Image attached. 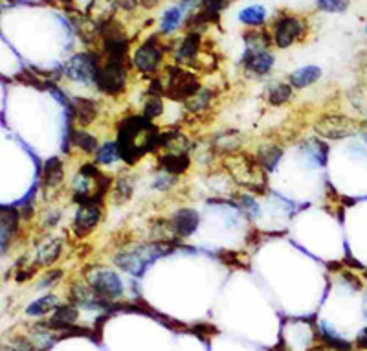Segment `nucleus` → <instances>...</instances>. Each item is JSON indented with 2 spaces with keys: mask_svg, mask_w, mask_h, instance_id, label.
Masks as SVG:
<instances>
[{
  "mask_svg": "<svg viewBox=\"0 0 367 351\" xmlns=\"http://www.w3.org/2000/svg\"><path fill=\"white\" fill-rule=\"evenodd\" d=\"M163 112V103L162 98L156 94H149L143 100V116H145L147 120H154L158 116Z\"/></svg>",
  "mask_w": 367,
  "mask_h": 351,
  "instance_id": "obj_37",
  "label": "nucleus"
},
{
  "mask_svg": "<svg viewBox=\"0 0 367 351\" xmlns=\"http://www.w3.org/2000/svg\"><path fill=\"white\" fill-rule=\"evenodd\" d=\"M158 166L165 173L179 177V175L188 171L189 166H191V158H189L188 153H165L163 157L158 158Z\"/></svg>",
  "mask_w": 367,
  "mask_h": 351,
  "instance_id": "obj_14",
  "label": "nucleus"
},
{
  "mask_svg": "<svg viewBox=\"0 0 367 351\" xmlns=\"http://www.w3.org/2000/svg\"><path fill=\"white\" fill-rule=\"evenodd\" d=\"M364 276H366V280H367V268H364Z\"/></svg>",
  "mask_w": 367,
  "mask_h": 351,
  "instance_id": "obj_54",
  "label": "nucleus"
},
{
  "mask_svg": "<svg viewBox=\"0 0 367 351\" xmlns=\"http://www.w3.org/2000/svg\"><path fill=\"white\" fill-rule=\"evenodd\" d=\"M84 278H87V283L98 294L100 300L114 302L123 294V283H121L120 276L114 271H110V268L101 267V265H92V267L87 268Z\"/></svg>",
  "mask_w": 367,
  "mask_h": 351,
  "instance_id": "obj_4",
  "label": "nucleus"
},
{
  "mask_svg": "<svg viewBox=\"0 0 367 351\" xmlns=\"http://www.w3.org/2000/svg\"><path fill=\"white\" fill-rule=\"evenodd\" d=\"M37 268H28V271H21V273L17 274V282L22 283V282H28L30 278H33V274H35Z\"/></svg>",
  "mask_w": 367,
  "mask_h": 351,
  "instance_id": "obj_45",
  "label": "nucleus"
},
{
  "mask_svg": "<svg viewBox=\"0 0 367 351\" xmlns=\"http://www.w3.org/2000/svg\"><path fill=\"white\" fill-rule=\"evenodd\" d=\"M239 19L248 26H261L265 19H267V10L262 6H250V8L239 13Z\"/></svg>",
  "mask_w": 367,
  "mask_h": 351,
  "instance_id": "obj_33",
  "label": "nucleus"
},
{
  "mask_svg": "<svg viewBox=\"0 0 367 351\" xmlns=\"http://www.w3.org/2000/svg\"><path fill=\"white\" fill-rule=\"evenodd\" d=\"M200 42H202L200 33H188L177 50V61L179 63H193V59H197L199 55Z\"/></svg>",
  "mask_w": 367,
  "mask_h": 351,
  "instance_id": "obj_19",
  "label": "nucleus"
},
{
  "mask_svg": "<svg viewBox=\"0 0 367 351\" xmlns=\"http://www.w3.org/2000/svg\"><path fill=\"white\" fill-rule=\"evenodd\" d=\"M239 146H241V137L237 131L222 132L213 142V149L222 153V155H233V153H237Z\"/></svg>",
  "mask_w": 367,
  "mask_h": 351,
  "instance_id": "obj_26",
  "label": "nucleus"
},
{
  "mask_svg": "<svg viewBox=\"0 0 367 351\" xmlns=\"http://www.w3.org/2000/svg\"><path fill=\"white\" fill-rule=\"evenodd\" d=\"M61 252H63V241L59 237H52L44 245H41V248L37 252V263L42 267H50L57 262Z\"/></svg>",
  "mask_w": 367,
  "mask_h": 351,
  "instance_id": "obj_20",
  "label": "nucleus"
},
{
  "mask_svg": "<svg viewBox=\"0 0 367 351\" xmlns=\"http://www.w3.org/2000/svg\"><path fill=\"white\" fill-rule=\"evenodd\" d=\"M0 215H2V243L6 241V237L10 239L19 228V221H21V212L13 208V206H2L0 208Z\"/></svg>",
  "mask_w": 367,
  "mask_h": 351,
  "instance_id": "obj_24",
  "label": "nucleus"
},
{
  "mask_svg": "<svg viewBox=\"0 0 367 351\" xmlns=\"http://www.w3.org/2000/svg\"><path fill=\"white\" fill-rule=\"evenodd\" d=\"M303 22L296 17H281L274 26V42L279 48H289L303 37Z\"/></svg>",
  "mask_w": 367,
  "mask_h": 351,
  "instance_id": "obj_9",
  "label": "nucleus"
},
{
  "mask_svg": "<svg viewBox=\"0 0 367 351\" xmlns=\"http://www.w3.org/2000/svg\"><path fill=\"white\" fill-rule=\"evenodd\" d=\"M366 33H367V26H366Z\"/></svg>",
  "mask_w": 367,
  "mask_h": 351,
  "instance_id": "obj_56",
  "label": "nucleus"
},
{
  "mask_svg": "<svg viewBox=\"0 0 367 351\" xmlns=\"http://www.w3.org/2000/svg\"><path fill=\"white\" fill-rule=\"evenodd\" d=\"M160 2H162V0H138V4L142 6V8H145V10H152V8H156Z\"/></svg>",
  "mask_w": 367,
  "mask_h": 351,
  "instance_id": "obj_48",
  "label": "nucleus"
},
{
  "mask_svg": "<svg viewBox=\"0 0 367 351\" xmlns=\"http://www.w3.org/2000/svg\"><path fill=\"white\" fill-rule=\"evenodd\" d=\"M158 147H163L168 153H188L189 140L184 137V132L171 129V131L160 132V146Z\"/></svg>",
  "mask_w": 367,
  "mask_h": 351,
  "instance_id": "obj_21",
  "label": "nucleus"
},
{
  "mask_svg": "<svg viewBox=\"0 0 367 351\" xmlns=\"http://www.w3.org/2000/svg\"><path fill=\"white\" fill-rule=\"evenodd\" d=\"M59 2H64V4H72V0H59Z\"/></svg>",
  "mask_w": 367,
  "mask_h": 351,
  "instance_id": "obj_53",
  "label": "nucleus"
},
{
  "mask_svg": "<svg viewBox=\"0 0 367 351\" xmlns=\"http://www.w3.org/2000/svg\"><path fill=\"white\" fill-rule=\"evenodd\" d=\"M70 144H72L73 147H79L83 153H96L98 151V147H100L96 137H92V135L87 131H81V129L70 132Z\"/></svg>",
  "mask_w": 367,
  "mask_h": 351,
  "instance_id": "obj_30",
  "label": "nucleus"
},
{
  "mask_svg": "<svg viewBox=\"0 0 367 351\" xmlns=\"http://www.w3.org/2000/svg\"><path fill=\"white\" fill-rule=\"evenodd\" d=\"M309 351H338V350H334V348H330V346H327V344H321V346H316V348H310Z\"/></svg>",
  "mask_w": 367,
  "mask_h": 351,
  "instance_id": "obj_50",
  "label": "nucleus"
},
{
  "mask_svg": "<svg viewBox=\"0 0 367 351\" xmlns=\"http://www.w3.org/2000/svg\"><path fill=\"white\" fill-rule=\"evenodd\" d=\"M116 2L114 0H90V4L87 6V15L92 19V21L101 26L105 22L114 21L116 15Z\"/></svg>",
  "mask_w": 367,
  "mask_h": 351,
  "instance_id": "obj_16",
  "label": "nucleus"
},
{
  "mask_svg": "<svg viewBox=\"0 0 367 351\" xmlns=\"http://www.w3.org/2000/svg\"><path fill=\"white\" fill-rule=\"evenodd\" d=\"M270 351H289V350H287V344H285V341L281 339V341H279L278 344H276V346H274Z\"/></svg>",
  "mask_w": 367,
  "mask_h": 351,
  "instance_id": "obj_49",
  "label": "nucleus"
},
{
  "mask_svg": "<svg viewBox=\"0 0 367 351\" xmlns=\"http://www.w3.org/2000/svg\"><path fill=\"white\" fill-rule=\"evenodd\" d=\"M116 6H120L123 10H134L138 6V0H114Z\"/></svg>",
  "mask_w": 367,
  "mask_h": 351,
  "instance_id": "obj_46",
  "label": "nucleus"
},
{
  "mask_svg": "<svg viewBox=\"0 0 367 351\" xmlns=\"http://www.w3.org/2000/svg\"><path fill=\"white\" fill-rule=\"evenodd\" d=\"M357 129H360L357 121L341 114H327L321 116L314 123V131L323 138L330 140H341V138L352 137Z\"/></svg>",
  "mask_w": 367,
  "mask_h": 351,
  "instance_id": "obj_7",
  "label": "nucleus"
},
{
  "mask_svg": "<svg viewBox=\"0 0 367 351\" xmlns=\"http://www.w3.org/2000/svg\"><path fill=\"white\" fill-rule=\"evenodd\" d=\"M132 191H134V178H132V175H121L116 180L114 188H112L114 205H125L127 200H131Z\"/></svg>",
  "mask_w": 367,
  "mask_h": 351,
  "instance_id": "obj_25",
  "label": "nucleus"
},
{
  "mask_svg": "<svg viewBox=\"0 0 367 351\" xmlns=\"http://www.w3.org/2000/svg\"><path fill=\"white\" fill-rule=\"evenodd\" d=\"M231 0H202L200 4V13L208 19V22L219 21V13L230 4Z\"/></svg>",
  "mask_w": 367,
  "mask_h": 351,
  "instance_id": "obj_34",
  "label": "nucleus"
},
{
  "mask_svg": "<svg viewBox=\"0 0 367 351\" xmlns=\"http://www.w3.org/2000/svg\"><path fill=\"white\" fill-rule=\"evenodd\" d=\"M180 10L177 8H171V10L165 11V15L162 19V33H171L177 30V26L180 24Z\"/></svg>",
  "mask_w": 367,
  "mask_h": 351,
  "instance_id": "obj_40",
  "label": "nucleus"
},
{
  "mask_svg": "<svg viewBox=\"0 0 367 351\" xmlns=\"http://www.w3.org/2000/svg\"><path fill=\"white\" fill-rule=\"evenodd\" d=\"M189 331H191L193 335L199 336L200 341H204V342H208L211 336L219 333V329H217L215 325L206 324V322H202V324H195L193 327H189Z\"/></svg>",
  "mask_w": 367,
  "mask_h": 351,
  "instance_id": "obj_42",
  "label": "nucleus"
},
{
  "mask_svg": "<svg viewBox=\"0 0 367 351\" xmlns=\"http://www.w3.org/2000/svg\"><path fill=\"white\" fill-rule=\"evenodd\" d=\"M72 22L78 35L81 37V41L87 42V44H92L96 41V37L100 35V26L89 15L75 13V15H72Z\"/></svg>",
  "mask_w": 367,
  "mask_h": 351,
  "instance_id": "obj_18",
  "label": "nucleus"
},
{
  "mask_svg": "<svg viewBox=\"0 0 367 351\" xmlns=\"http://www.w3.org/2000/svg\"><path fill=\"white\" fill-rule=\"evenodd\" d=\"M364 313H366L367 316V294H366V302H364Z\"/></svg>",
  "mask_w": 367,
  "mask_h": 351,
  "instance_id": "obj_52",
  "label": "nucleus"
},
{
  "mask_svg": "<svg viewBox=\"0 0 367 351\" xmlns=\"http://www.w3.org/2000/svg\"><path fill=\"white\" fill-rule=\"evenodd\" d=\"M318 336H320L323 344H327V346H330V348H334V350L351 351V344H349L347 341H343V339H340V336L336 335L334 331L330 329L327 324H321V331L318 333Z\"/></svg>",
  "mask_w": 367,
  "mask_h": 351,
  "instance_id": "obj_32",
  "label": "nucleus"
},
{
  "mask_svg": "<svg viewBox=\"0 0 367 351\" xmlns=\"http://www.w3.org/2000/svg\"><path fill=\"white\" fill-rule=\"evenodd\" d=\"M226 169L230 171L231 178L241 188L252 194H267L268 178L267 171L257 162V158L248 153H233L226 160Z\"/></svg>",
  "mask_w": 367,
  "mask_h": 351,
  "instance_id": "obj_2",
  "label": "nucleus"
},
{
  "mask_svg": "<svg viewBox=\"0 0 367 351\" xmlns=\"http://www.w3.org/2000/svg\"><path fill=\"white\" fill-rule=\"evenodd\" d=\"M307 146H309L307 149L312 153V157H314L321 166H325L327 157H329V147H327L321 140H318V138H312V140L307 142Z\"/></svg>",
  "mask_w": 367,
  "mask_h": 351,
  "instance_id": "obj_38",
  "label": "nucleus"
},
{
  "mask_svg": "<svg viewBox=\"0 0 367 351\" xmlns=\"http://www.w3.org/2000/svg\"><path fill=\"white\" fill-rule=\"evenodd\" d=\"M120 157V151H118V144L116 142H105L103 146L98 147L96 151V164H112L116 158Z\"/></svg>",
  "mask_w": 367,
  "mask_h": 351,
  "instance_id": "obj_35",
  "label": "nucleus"
},
{
  "mask_svg": "<svg viewBox=\"0 0 367 351\" xmlns=\"http://www.w3.org/2000/svg\"><path fill=\"white\" fill-rule=\"evenodd\" d=\"M357 346L360 348V350H367V327H364V329L360 331V335L357 336Z\"/></svg>",
  "mask_w": 367,
  "mask_h": 351,
  "instance_id": "obj_47",
  "label": "nucleus"
},
{
  "mask_svg": "<svg viewBox=\"0 0 367 351\" xmlns=\"http://www.w3.org/2000/svg\"><path fill=\"white\" fill-rule=\"evenodd\" d=\"M101 206L98 205H81L73 217V230L79 237H84L87 234L94 230L100 225Z\"/></svg>",
  "mask_w": 367,
  "mask_h": 351,
  "instance_id": "obj_11",
  "label": "nucleus"
},
{
  "mask_svg": "<svg viewBox=\"0 0 367 351\" xmlns=\"http://www.w3.org/2000/svg\"><path fill=\"white\" fill-rule=\"evenodd\" d=\"M163 59V46L156 37H151L134 52V67L143 74H154Z\"/></svg>",
  "mask_w": 367,
  "mask_h": 351,
  "instance_id": "obj_8",
  "label": "nucleus"
},
{
  "mask_svg": "<svg viewBox=\"0 0 367 351\" xmlns=\"http://www.w3.org/2000/svg\"><path fill=\"white\" fill-rule=\"evenodd\" d=\"M64 180V166L61 158L52 157L48 158L42 168V188L44 189H55L59 188Z\"/></svg>",
  "mask_w": 367,
  "mask_h": 351,
  "instance_id": "obj_15",
  "label": "nucleus"
},
{
  "mask_svg": "<svg viewBox=\"0 0 367 351\" xmlns=\"http://www.w3.org/2000/svg\"><path fill=\"white\" fill-rule=\"evenodd\" d=\"M180 2H189V0H180Z\"/></svg>",
  "mask_w": 367,
  "mask_h": 351,
  "instance_id": "obj_55",
  "label": "nucleus"
},
{
  "mask_svg": "<svg viewBox=\"0 0 367 351\" xmlns=\"http://www.w3.org/2000/svg\"><path fill=\"white\" fill-rule=\"evenodd\" d=\"M242 65L250 76H267L274 67V55L268 52H250L247 50L244 58H242Z\"/></svg>",
  "mask_w": 367,
  "mask_h": 351,
  "instance_id": "obj_12",
  "label": "nucleus"
},
{
  "mask_svg": "<svg viewBox=\"0 0 367 351\" xmlns=\"http://www.w3.org/2000/svg\"><path fill=\"white\" fill-rule=\"evenodd\" d=\"M220 262L224 263L226 267H235V268H248V263L244 259V254L239 250H220L217 254Z\"/></svg>",
  "mask_w": 367,
  "mask_h": 351,
  "instance_id": "obj_36",
  "label": "nucleus"
},
{
  "mask_svg": "<svg viewBox=\"0 0 367 351\" xmlns=\"http://www.w3.org/2000/svg\"><path fill=\"white\" fill-rule=\"evenodd\" d=\"M211 100H213V92L210 89H200L199 92L195 96H191L188 101H184V105L189 112H193V114H199L202 110H206L210 107Z\"/></svg>",
  "mask_w": 367,
  "mask_h": 351,
  "instance_id": "obj_29",
  "label": "nucleus"
},
{
  "mask_svg": "<svg viewBox=\"0 0 367 351\" xmlns=\"http://www.w3.org/2000/svg\"><path fill=\"white\" fill-rule=\"evenodd\" d=\"M72 114L79 127L90 126L98 116V103L94 100H89V98H73Z\"/></svg>",
  "mask_w": 367,
  "mask_h": 351,
  "instance_id": "obj_13",
  "label": "nucleus"
},
{
  "mask_svg": "<svg viewBox=\"0 0 367 351\" xmlns=\"http://www.w3.org/2000/svg\"><path fill=\"white\" fill-rule=\"evenodd\" d=\"M109 320V316L103 315L94 322V342H101V336H103V327H105V322Z\"/></svg>",
  "mask_w": 367,
  "mask_h": 351,
  "instance_id": "obj_43",
  "label": "nucleus"
},
{
  "mask_svg": "<svg viewBox=\"0 0 367 351\" xmlns=\"http://www.w3.org/2000/svg\"><path fill=\"white\" fill-rule=\"evenodd\" d=\"M281 157H283V151L278 146H261L256 153L257 162L261 164L265 171H274L278 168Z\"/></svg>",
  "mask_w": 367,
  "mask_h": 351,
  "instance_id": "obj_23",
  "label": "nucleus"
},
{
  "mask_svg": "<svg viewBox=\"0 0 367 351\" xmlns=\"http://www.w3.org/2000/svg\"><path fill=\"white\" fill-rule=\"evenodd\" d=\"M63 276V271H59V268H53L52 273H46L44 274V282H42V285H50V283L57 282L59 278Z\"/></svg>",
  "mask_w": 367,
  "mask_h": 351,
  "instance_id": "obj_44",
  "label": "nucleus"
},
{
  "mask_svg": "<svg viewBox=\"0 0 367 351\" xmlns=\"http://www.w3.org/2000/svg\"><path fill=\"white\" fill-rule=\"evenodd\" d=\"M360 131L364 132V137L367 138V120L366 121H362V123H360Z\"/></svg>",
  "mask_w": 367,
  "mask_h": 351,
  "instance_id": "obj_51",
  "label": "nucleus"
},
{
  "mask_svg": "<svg viewBox=\"0 0 367 351\" xmlns=\"http://www.w3.org/2000/svg\"><path fill=\"white\" fill-rule=\"evenodd\" d=\"M239 208H241L242 214L247 215L248 219L259 217V206H257L256 200H253L252 197H248V195H241V197H239Z\"/></svg>",
  "mask_w": 367,
  "mask_h": 351,
  "instance_id": "obj_41",
  "label": "nucleus"
},
{
  "mask_svg": "<svg viewBox=\"0 0 367 351\" xmlns=\"http://www.w3.org/2000/svg\"><path fill=\"white\" fill-rule=\"evenodd\" d=\"M78 316L79 311L75 305H61V307L55 309V313L52 315L50 322H44V325H46L48 329L61 331V333H63V331L69 329L70 325L75 324Z\"/></svg>",
  "mask_w": 367,
  "mask_h": 351,
  "instance_id": "obj_17",
  "label": "nucleus"
},
{
  "mask_svg": "<svg viewBox=\"0 0 367 351\" xmlns=\"http://www.w3.org/2000/svg\"><path fill=\"white\" fill-rule=\"evenodd\" d=\"M292 98V85L287 83H276L272 85L267 92V100L270 105L281 107Z\"/></svg>",
  "mask_w": 367,
  "mask_h": 351,
  "instance_id": "obj_28",
  "label": "nucleus"
},
{
  "mask_svg": "<svg viewBox=\"0 0 367 351\" xmlns=\"http://www.w3.org/2000/svg\"><path fill=\"white\" fill-rule=\"evenodd\" d=\"M200 225L199 212L191 210V208H180L174 212V215L169 221L171 226V234L173 237H189L193 236Z\"/></svg>",
  "mask_w": 367,
  "mask_h": 351,
  "instance_id": "obj_10",
  "label": "nucleus"
},
{
  "mask_svg": "<svg viewBox=\"0 0 367 351\" xmlns=\"http://www.w3.org/2000/svg\"><path fill=\"white\" fill-rule=\"evenodd\" d=\"M318 8L327 13H343L351 6V0H316Z\"/></svg>",
  "mask_w": 367,
  "mask_h": 351,
  "instance_id": "obj_39",
  "label": "nucleus"
},
{
  "mask_svg": "<svg viewBox=\"0 0 367 351\" xmlns=\"http://www.w3.org/2000/svg\"><path fill=\"white\" fill-rule=\"evenodd\" d=\"M244 41H247V50L250 52H267V48L272 44V37L265 30H252L244 33Z\"/></svg>",
  "mask_w": 367,
  "mask_h": 351,
  "instance_id": "obj_27",
  "label": "nucleus"
},
{
  "mask_svg": "<svg viewBox=\"0 0 367 351\" xmlns=\"http://www.w3.org/2000/svg\"><path fill=\"white\" fill-rule=\"evenodd\" d=\"M116 144L121 160L134 166L147 153L156 151L160 146V129L145 116H129L118 127Z\"/></svg>",
  "mask_w": 367,
  "mask_h": 351,
  "instance_id": "obj_1",
  "label": "nucleus"
},
{
  "mask_svg": "<svg viewBox=\"0 0 367 351\" xmlns=\"http://www.w3.org/2000/svg\"><path fill=\"white\" fill-rule=\"evenodd\" d=\"M100 92L107 96H120L127 87L125 63H103L94 78Z\"/></svg>",
  "mask_w": 367,
  "mask_h": 351,
  "instance_id": "obj_5",
  "label": "nucleus"
},
{
  "mask_svg": "<svg viewBox=\"0 0 367 351\" xmlns=\"http://www.w3.org/2000/svg\"><path fill=\"white\" fill-rule=\"evenodd\" d=\"M101 65L103 63L98 53H75L73 58L69 59V63L64 65V76L78 83H89V81H94Z\"/></svg>",
  "mask_w": 367,
  "mask_h": 351,
  "instance_id": "obj_6",
  "label": "nucleus"
},
{
  "mask_svg": "<svg viewBox=\"0 0 367 351\" xmlns=\"http://www.w3.org/2000/svg\"><path fill=\"white\" fill-rule=\"evenodd\" d=\"M163 81V90L169 100L188 101L191 96H195L202 87H200L199 76L189 70L171 65L165 69V78Z\"/></svg>",
  "mask_w": 367,
  "mask_h": 351,
  "instance_id": "obj_3",
  "label": "nucleus"
},
{
  "mask_svg": "<svg viewBox=\"0 0 367 351\" xmlns=\"http://www.w3.org/2000/svg\"><path fill=\"white\" fill-rule=\"evenodd\" d=\"M320 78L321 70L318 67H303V69L294 70L290 74L289 81L294 89H305V87H310L312 83H316Z\"/></svg>",
  "mask_w": 367,
  "mask_h": 351,
  "instance_id": "obj_22",
  "label": "nucleus"
},
{
  "mask_svg": "<svg viewBox=\"0 0 367 351\" xmlns=\"http://www.w3.org/2000/svg\"><path fill=\"white\" fill-rule=\"evenodd\" d=\"M52 309H57V298L48 294V296H42V298L35 300L33 304H30L26 307V315L30 316H42L50 313Z\"/></svg>",
  "mask_w": 367,
  "mask_h": 351,
  "instance_id": "obj_31",
  "label": "nucleus"
}]
</instances>
